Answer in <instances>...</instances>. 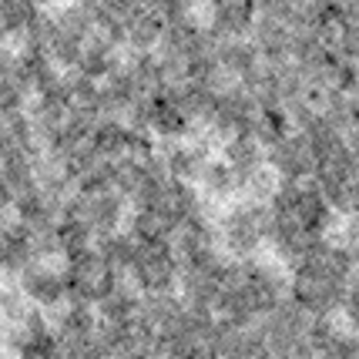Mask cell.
Instances as JSON below:
<instances>
[{
  "label": "cell",
  "mask_w": 359,
  "mask_h": 359,
  "mask_svg": "<svg viewBox=\"0 0 359 359\" xmlns=\"http://www.w3.org/2000/svg\"><path fill=\"white\" fill-rule=\"evenodd\" d=\"M359 259L346 245L323 242L319 249L292 266V282H289V299L302 306L316 319H329L336 309H343L346 285L356 272Z\"/></svg>",
  "instance_id": "obj_1"
},
{
  "label": "cell",
  "mask_w": 359,
  "mask_h": 359,
  "mask_svg": "<svg viewBox=\"0 0 359 359\" xmlns=\"http://www.w3.org/2000/svg\"><path fill=\"white\" fill-rule=\"evenodd\" d=\"M131 276H135V282L141 285L144 296L172 292L178 276H182L178 259H175V252H172V242H138L135 262H131Z\"/></svg>",
  "instance_id": "obj_2"
},
{
  "label": "cell",
  "mask_w": 359,
  "mask_h": 359,
  "mask_svg": "<svg viewBox=\"0 0 359 359\" xmlns=\"http://www.w3.org/2000/svg\"><path fill=\"white\" fill-rule=\"evenodd\" d=\"M272 235V208L269 205H245L225 219V242L235 255H249Z\"/></svg>",
  "instance_id": "obj_3"
},
{
  "label": "cell",
  "mask_w": 359,
  "mask_h": 359,
  "mask_svg": "<svg viewBox=\"0 0 359 359\" xmlns=\"http://www.w3.org/2000/svg\"><path fill=\"white\" fill-rule=\"evenodd\" d=\"M272 165H276V172L285 178V182H309L316 172V155L313 148H309V141L302 131H292V135H285L279 144H272Z\"/></svg>",
  "instance_id": "obj_4"
},
{
  "label": "cell",
  "mask_w": 359,
  "mask_h": 359,
  "mask_svg": "<svg viewBox=\"0 0 359 359\" xmlns=\"http://www.w3.org/2000/svg\"><path fill=\"white\" fill-rule=\"evenodd\" d=\"M24 289L27 296H34L41 306H57L64 296H67V279L64 272H54L47 266H27L24 272Z\"/></svg>",
  "instance_id": "obj_5"
},
{
  "label": "cell",
  "mask_w": 359,
  "mask_h": 359,
  "mask_svg": "<svg viewBox=\"0 0 359 359\" xmlns=\"http://www.w3.org/2000/svg\"><path fill=\"white\" fill-rule=\"evenodd\" d=\"M343 313H346V319H349V326H356V329H359V266H356V272H353L349 285H346Z\"/></svg>",
  "instance_id": "obj_6"
},
{
  "label": "cell",
  "mask_w": 359,
  "mask_h": 359,
  "mask_svg": "<svg viewBox=\"0 0 359 359\" xmlns=\"http://www.w3.org/2000/svg\"><path fill=\"white\" fill-rule=\"evenodd\" d=\"M336 14H339L346 31L359 37V0H336Z\"/></svg>",
  "instance_id": "obj_7"
}]
</instances>
